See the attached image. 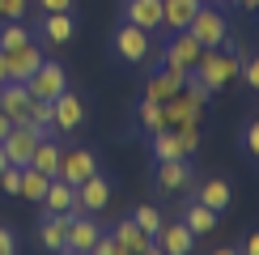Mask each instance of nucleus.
<instances>
[{
	"label": "nucleus",
	"mask_w": 259,
	"mask_h": 255,
	"mask_svg": "<svg viewBox=\"0 0 259 255\" xmlns=\"http://www.w3.org/2000/svg\"><path fill=\"white\" fill-rule=\"evenodd\" d=\"M30 34H26V26L21 21H9L5 30H0V51H9V47H17V42H26Z\"/></svg>",
	"instance_id": "nucleus-31"
},
{
	"label": "nucleus",
	"mask_w": 259,
	"mask_h": 255,
	"mask_svg": "<svg viewBox=\"0 0 259 255\" xmlns=\"http://www.w3.org/2000/svg\"><path fill=\"white\" fill-rule=\"evenodd\" d=\"M183 226H187L191 234H208L212 226H217V212L196 200V204H187V212H183Z\"/></svg>",
	"instance_id": "nucleus-26"
},
{
	"label": "nucleus",
	"mask_w": 259,
	"mask_h": 255,
	"mask_svg": "<svg viewBox=\"0 0 259 255\" xmlns=\"http://www.w3.org/2000/svg\"><path fill=\"white\" fill-rule=\"evenodd\" d=\"M9 128H13V119H9V115L0 111V141H5V136H9Z\"/></svg>",
	"instance_id": "nucleus-41"
},
{
	"label": "nucleus",
	"mask_w": 259,
	"mask_h": 255,
	"mask_svg": "<svg viewBox=\"0 0 259 255\" xmlns=\"http://www.w3.org/2000/svg\"><path fill=\"white\" fill-rule=\"evenodd\" d=\"M242 77H246V85H251V90L259 94V56H251V60L242 64Z\"/></svg>",
	"instance_id": "nucleus-35"
},
{
	"label": "nucleus",
	"mask_w": 259,
	"mask_h": 255,
	"mask_svg": "<svg viewBox=\"0 0 259 255\" xmlns=\"http://www.w3.org/2000/svg\"><path fill=\"white\" fill-rule=\"evenodd\" d=\"M72 34H77V21H72V13H42V38L47 42H68Z\"/></svg>",
	"instance_id": "nucleus-22"
},
{
	"label": "nucleus",
	"mask_w": 259,
	"mask_h": 255,
	"mask_svg": "<svg viewBox=\"0 0 259 255\" xmlns=\"http://www.w3.org/2000/svg\"><path fill=\"white\" fill-rule=\"evenodd\" d=\"M111 204V183L102 175H90L85 183H77V212H102Z\"/></svg>",
	"instance_id": "nucleus-10"
},
{
	"label": "nucleus",
	"mask_w": 259,
	"mask_h": 255,
	"mask_svg": "<svg viewBox=\"0 0 259 255\" xmlns=\"http://www.w3.org/2000/svg\"><path fill=\"white\" fill-rule=\"evenodd\" d=\"M64 255H90V251H64Z\"/></svg>",
	"instance_id": "nucleus-47"
},
{
	"label": "nucleus",
	"mask_w": 259,
	"mask_h": 255,
	"mask_svg": "<svg viewBox=\"0 0 259 255\" xmlns=\"http://www.w3.org/2000/svg\"><path fill=\"white\" fill-rule=\"evenodd\" d=\"M132 221H136V226L149 234V238H153V234H157L161 226H166V221H161V212H157V208H149V204H140V208L132 212Z\"/></svg>",
	"instance_id": "nucleus-30"
},
{
	"label": "nucleus",
	"mask_w": 259,
	"mask_h": 255,
	"mask_svg": "<svg viewBox=\"0 0 259 255\" xmlns=\"http://www.w3.org/2000/svg\"><path fill=\"white\" fill-rule=\"evenodd\" d=\"M119 251V242H115V234H98V242L90 247V255H115Z\"/></svg>",
	"instance_id": "nucleus-34"
},
{
	"label": "nucleus",
	"mask_w": 259,
	"mask_h": 255,
	"mask_svg": "<svg viewBox=\"0 0 259 255\" xmlns=\"http://www.w3.org/2000/svg\"><path fill=\"white\" fill-rule=\"evenodd\" d=\"M26 123H30V128H38V132L47 136V132H51V102H42V98H30Z\"/></svg>",
	"instance_id": "nucleus-28"
},
{
	"label": "nucleus",
	"mask_w": 259,
	"mask_h": 255,
	"mask_svg": "<svg viewBox=\"0 0 259 255\" xmlns=\"http://www.w3.org/2000/svg\"><path fill=\"white\" fill-rule=\"evenodd\" d=\"M196 200H200V204H208L212 212L230 208V183H221V179H208V183H200Z\"/></svg>",
	"instance_id": "nucleus-25"
},
{
	"label": "nucleus",
	"mask_w": 259,
	"mask_h": 255,
	"mask_svg": "<svg viewBox=\"0 0 259 255\" xmlns=\"http://www.w3.org/2000/svg\"><path fill=\"white\" fill-rule=\"evenodd\" d=\"M42 208L47 212H77V187L64 183V179H51L47 196H42Z\"/></svg>",
	"instance_id": "nucleus-19"
},
{
	"label": "nucleus",
	"mask_w": 259,
	"mask_h": 255,
	"mask_svg": "<svg viewBox=\"0 0 259 255\" xmlns=\"http://www.w3.org/2000/svg\"><path fill=\"white\" fill-rule=\"evenodd\" d=\"M140 128H145V132H157V128H166V111H161V102H153V98L140 102Z\"/></svg>",
	"instance_id": "nucleus-29"
},
{
	"label": "nucleus",
	"mask_w": 259,
	"mask_h": 255,
	"mask_svg": "<svg viewBox=\"0 0 259 255\" xmlns=\"http://www.w3.org/2000/svg\"><path fill=\"white\" fill-rule=\"evenodd\" d=\"M5 64H9V81H21V85H26L30 77H34V68L42 64V51L26 38V42H17V47L5 51Z\"/></svg>",
	"instance_id": "nucleus-7"
},
{
	"label": "nucleus",
	"mask_w": 259,
	"mask_h": 255,
	"mask_svg": "<svg viewBox=\"0 0 259 255\" xmlns=\"http://www.w3.org/2000/svg\"><path fill=\"white\" fill-rule=\"evenodd\" d=\"M140 255H161V247H157V242H149V247L140 251Z\"/></svg>",
	"instance_id": "nucleus-43"
},
{
	"label": "nucleus",
	"mask_w": 259,
	"mask_h": 255,
	"mask_svg": "<svg viewBox=\"0 0 259 255\" xmlns=\"http://www.w3.org/2000/svg\"><path fill=\"white\" fill-rule=\"evenodd\" d=\"M26 90H30V98H42V102H56L64 90H68V72L60 68V64H47L42 60L38 68H34V77L26 81Z\"/></svg>",
	"instance_id": "nucleus-3"
},
{
	"label": "nucleus",
	"mask_w": 259,
	"mask_h": 255,
	"mask_svg": "<svg viewBox=\"0 0 259 255\" xmlns=\"http://www.w3.org/2000/svg\"><path fill=\"white\" fill-rule=\"evenodd\" d=\"M187 30L196 34V42H200V47H221V42H225V17H221V9L200 5Z\"/></svg>",
	"instance_id": "nucleus-5"
},
{
	"label": "nucleus",
	"mask_w": 259,
	"mask_h": 255,
	"mask_svg": "<svg viewBox=\"0 0 259 255\" xmlns=\"http://www.w3.org/2000/svg\"><path fill=\"white\" fill-rule=\"evenodd\" d=\"M183 90H187V98H191V102H200V106L208 102V90H204V85H200L196 77H191V81H183Z\"/></svg>",
	"instance_id": "nucleus-36"
},
{
	"label": "nucleus",
	"mask_w": 259,
	"mask_h": 255,
	"mask_svg": "<svg viewBox=\"0 0 259 255\" xmlns=\"http://www.w3.org/2000/svg\"><path fill=\"white\" fill-rule=\"evenodd\" d=\"M200 0H161V26L175 34V30H187L191 17H196Z\"/></svg>",
	"instance_id": "nucleus-17"
},
{
	"label": "nucleus",
	"mask_w": 259,
	"mask_h": 255,
	"mask_svg": "<svg viewBox=\"0 0 259 255\" xmlns=\"http://www.w3.org/2000/svg\"><path fill=\"white\" fill-rule=\"evenodd\" d=\"M47 183H51V175H42V170L26 166V175H21V196L34 200V204H42V196H47Z\"/></svg>",
	"instance_id": "nucleus-27"
},
{
	"label": "nucleus",
	"mask_w": 259,
	"mask_h": 255,
	"mask_svg": "<svg viewBox=\"0 0 259 255\" xmlns=\"http://www.w3.org/2000/svg\"><path fill=\"white\" fill-rule=\"evenodd\" d=\"M21 175H26V166H9L5 175H0V187H5L9 196H21Z\"/></svg>",
	"instance_id": "nucleus-32"
},
{
	"label": "nucleus",
	"mask_w": 259,
	"mask_h": 255,
	"mask_svg": "<svg viewBox=\"0 0 259 255\" xmlns=\"http://www.w3.org/2000/svg\"><path fill=\"white\" fill-rule=\"evenodd\" d=\"M85 119V106L72 90H64L56 102H51V132H77Z\"/></svg>",
	"instance_id": "nucleus-9"
},
{
	"label": "nucleus",
	"mask_w": 259,
	"mask_h": 255,
	"mask_svg": "<svg viewBox=\"0 0 259 255\" xmlns=\"http://www.w3.org/2000/svg\"><path fill=\"white\" fill-rule=\"evenodd\" d=\"M115 255H127V251H123V247H119V251H115Z\"/></svg>",
	"instance_id": "nucleus-50"
},
{
	"label": "nucleus",
	"mask_w": 259,
	"mask_h": 255,
	"mask_svg": "<svg viewBox=\"0 0 259 255\" xmlns=\"http://www.w3.org/2000/svg\"><path fill=\"white\" fill-rule=\"evenodd\" d=\"M9 81V64H5V51H0V85Z\"/></svg>",
	"instance_id": "nucleus-42"
},
{
	"label": "nucleus",
	"mask_w": 259,
	"mask_h": 255,
	"mask_svg": "<svg viewBox=\"0 0 259 255\" xmlns=\"http://www.w3.org/2000/svg\"><path fill=\"white\" fill-rule=\"evenodd\" d=\"M68 226H72V212H47L38 226V242L47 251H60L64 255V242H68Z\"/></svg>",
	"instance_id": "nucleus-13"
},
{
	"label": "nucleus",
	"mask_w": 259,
	"mask_h": 255,
	"mask_svg": "<svg viewBox=\"0 0 259 255\" xmlns=\"http://www.w3.org/2000/svg\"><path fill=\"white\" fill-rule=\"evenodd\" d=\"M98 221L85 217V212H72V226H68V242H64V251H90L94 242H98Z\"/></svg>",
	"instance_id": "nucleus-16"
},
{
	"label": "nucleus",
	"mask_w": 259,
	"mask_h": 255,
	"mask_svg": "<svg viewBox=\"0 0 259 255\" xmlns=\"http://www.w3.org/2000/svg\"><path fill=\"white\" fill-rule=\"evenodd\" d=\"M60 153H64V149H60L56 141H47V136H42V141H38V149H34V157H30V166L56 179V170H60Z\"/></svg>",
	"instance_id": "nucleus-24"
},
{
	"label": "nucleus",
	"mask_w": 259,
	"mask_h": 255,
	"mask_svg": "<svg viewBox=\"0 0 259 255\" xmlns=\"http://www.w3.org/2000/svg\"><path fill=\"white\" fill-rule=\"evenodd\" d=\"M200 42H196V34L191 30H175V38L161 47V64H179V68H196V60H200Z\"/></svg>",
	"instance_id": "nucleus-8"
},
{
	"label": "nucleus",
	"mask_w": 259,
	"mask_h": 255,
	"mask_svg": "<svg viewBox=\"0 0 259 255\" xmlns=\"http://www.w3.org/2000/svg\"><path fill=\"white\" fill-rule=\"evenodd\" d=\"M187 183H191V166H187V157L157 162V187H161V191H183Z\"/></svg>",
	"instance_id": "nucleus-18"
},
{
	"label": "nucleus",
	"mask_w": 259,
	"mask_h": 255,
	"mask_svg": "<svg viewBox=\"0 0 259 255\" xmlns=\"http://www.w3.org/2000/svg\"><path fill=\"white\" fill-rule=\"evenodd\" d=\"M0 17H5V0H0Z\"/></svg>",
	"instance_id": "nucleus-48"
},
{
	"label": "nucleus",
	"mask_w": 259,
	"mask_h": 255,
	"mask_svg": "<svg viewBox=\"0 0 259 255\" xmlns=\"http://www.w3.org/2000/svg\"><path fill=\"white\" fill-rule=\"evenodd\" d=\"M153 242L161 247V255H191V247H196V234H191L183 221H175V226H161L153 234Z\"/></svg>",
	"instance_id": "nucleus-12"
},
{
	"label": "nucleus",
	"mask_w": 259,
	"mask_h": 255,
	"mask_svg": "<svg viewBox=\"0 0 259 255\" xmlns=\"http://www.w3.org/2000/svg\"><path fill=\"white\" fill-rule=\"evenodd\" d=\"M42 141V132L38 128H30L26 119L9 128V136L0 141V149H5V157H9V166H30V157H34V149Z\"/></svg>",
	"instance_id": "nucleus-2"
},
{
	"label": "nucleus",
	"mask_w": 259,
	"mask_h": 255,
	"mask_svg": "<svg viewBox=\"0 0 259 255\" xmlns=\"http://www.w3.org/2000/svg\"><path fill=\"white\" fill-rule=\"evenodd\" d=\"M123 21L153 34V30H161V0H123Z\"/></svg>",
	"instance_id": "nucleus-14"
},
{
	"label": "nucleus",
	"mask_w": 259,
	"mask_h": 255,
	"mask_svg": "<svg viewBox=\"0 0 259 255\" xmlns=\"http://www.w3.org/2000/svg\"><path fill=\"white\" fill-rule=\"evenodd\" d=\"M161 111H166V128H179V123H187V119H200V102H191L183 90L175 94V98L161 102Z\"/></svg>",
	"instance_id": "nucleus-20"
},
{
	"label": "nucleus",
	"mask_w": 259,
	"mask_h": 255,
	"mask_svg": "<svg viewBox=\"0 0 259 255\" xmlns=\"http://www.w3.org/2000/svg\"><path fill=\"white\" fill-rule=\"evenodd\" d=\"M111 234H115V242H119V247H123L127 255H140V251L149 247V242H153V238H149V234L140 230V226H136L132 217H123V221H119V226H115Z\"/></svg>",
	"instance_id": "nucleus-21"
},
{
	"label": "nucleus",
	"mask_w": 259,
	"mask_h": 255,
	"mask_svg": "<svg viewBox=\"0 0 259 255\" xmlns=\"http://www.w3.org/2000/svg\"><path fill=\"white\" fill-rule=\"evenodd\" d=\"M234 5H242V9H259V0H234Z\"/></svg>",
	"instance_id": "nucleus-44"
},
{
	"label": "nucleus",
	"mask_w": 259,
	"mask_h": 255,
	"mask_svg": "<svg viewBox=\"0 0 259 255\" xmlns=\"http://www.w3.org/2000/svg\"><path fill=\"white\" fill-rule=\"evenodd\" d=\"M26 17V0H5V21H21Z\"/></svg>",
	"instance_id": "nucleus-37"
},
{
	"label": "nucleus",
	"mask_w": 259,
	"mask_h": 255,
	"mask_svg": "<svg viewBox=\"0 0 259 255\" xmlns=\"http://www.w3.org/2000/svg\"><path fill=\"white\" fill-rule=\"evenodd\" d=\"M200 5H217V0H200Z\"/></svg>",
	"instance_id": "nucleus-49"
},
{
	"label": "nucleus",
	"mask_w": 259,
	"mask_h": 255,
	"mask_svg": "<svg viewBox=\"0 0 259 255\" xmlns=\"http://www.w3.org/2000/svg\"><path fill=\"white\" fill-rule=\"evenodd\" d=\"M183 81H187V68H179V64H166V72L157 68V77H149V85H145V98L166 102V98H175V94L183 90Z\"/></svg>",
	"instance_id": "nucleus-11"
},
{
	"label": "nucleus",
	"mask_w": 259,
	"mask_h": 255,
	"mask_svg": "<svg viewBox=\"0 0 259 255\" xmlns=\"http://www.w3.org/2000/svg\"><path fill=\"white\" fill-rule=\"evenodd\" d=\"M5 170H9V157H5V149H0V175H5Z\"/></svg>",
	"instance_id": "nucleus-45"
},
{
	"label": "nucleus",
	"mask_w": 259,
	"mask_h": 255,
	"mask_svg": "<svg viewBox=\"0 0 259 255\" xmlns=\"http://www.w3.org/2000/svg\"><path fill=\"white\" fill-rule=\"evenodd\" d=\"M90 175H98V162H94V153L90 149H64L60 153V170H56V179H64V183H85Z\"/></svg>",
	"instance_id": "nucleus-6"
},
{
	"label": "nucleus",
	"mask_w": 259,
	"mask_h": 255,
	"mask_svg": "<svg viewBox=\"0 0 259 255\" xmlns=\"http://www.w3.org/2000/svg\"><path fill=\"white\" fill-rule=\"evenodd\" d=\"M38 9H42V13H68L72 0H38Z\"/></svg>",
	"instance_id": "nucleus-38"
},
{
	"label": "nucleus",
	"mask_w": 259,
	"mask_h": 255,
	"mask_svg": "<svg viewBox=\"0 0 259 255\" xmlns=\"http://www.w3.org/2000/svg\"><path fill=\"white\" fill-rule=\"evenodd\" d=\"M242 64H246V56H225V51H217V47H204L191 72H196V81H200L208 94H217V90H225L234 77H242Z\"/></svg>",
	"instance_id": "nucleus-1"
},
{
	"label": "nucleus",
	"mask_w": 259,
	"mask_h": 255,
	"mask_svg": "<svg viewBox=\"0 0 259 255\" xmlns=\"http://www.w3.org/2000/svg\"><path fill=\"white\" fill-rule=\"evenodd\" d=\"M238 255H259V234H251V238L242 242V251H238Z\"/></svg>",
	"instance_id": "nucleus-40"
},
{
	"label": "nucleus",
	"mask_w": 259,
	"mask_h": 255,
	"mask_svg": "<svg viewBox=\"0 0 259 255\" xmlns=\"http://www.w3.org/2000/svg\"><path fill=\"white\" fill-rule=\"evenodd\" d=\"M242 145H246V153H251V157H259V119H251V123H246Z\"/></svg>",
	"instance_id": "nucleus-33"
},
{
	"label": "nucleus",
	"mask_w": 259,
	"mask_h": 255,
	"mask_svg": "<svg viewBox=\"0 0 259 255\" xmlns=\"http://www.w3.org/2000/svg\"><path fill=\"white\" fill-rule=\"evenodd\" d=\"M149 30H140V26H132V21H123L119 30H115V38H111V47H115V56H119L123 64H140L149 56Z\"/></svg>",
	"instance_id": "nucleus-4"
},
{
	"label": "nucleus",
	"mask_w": 259,
	"mask_h": 255,
	"mask_svg": "<svg viewBox=\"0 0 259 255\" xmlns=\"http://www.w3.org/2000/svg\"><path fill=\"white\" fill-rule=\"evenodd\" d=\"M212 255H238V251H234V247H221V251H212Z\"/></svg>",
	"instance_id": "nucleus-46"
},
{
	"label": "nucleus",
	"mask_w": 259,
	"mask_h": 255,
	"mask_svg": "<svg viewBox=\"0 0 259 255\" xmlns=\"http://www.w3.org/2000/svg\"><path fill=\"white\" fill-rule=\"evenodd\" d=\"M153 157L157 162H170V157H187V145L175 128H157L153 132Z\"/></svg>",
	"instance_id": "nucleus-23"
},
{
	"label": "nucleus",
	"mask_w": 259,
	"mask_h": 255,
	"mask_svg": "<svg viewBox=\"0 0 259 255\" xmlns=\"http://www.w3.org/2000/svg\"><path fill=\"white\" fill-rule=\"evenodd\" d=\"M0 111H5L13 123H21L26 111H30V90L21 81H5V85H0Z\"/></svg>",
	"instance_id": "nucleus-15"
},
{
	"label": "nucleus",
	"mask_w": 259,
	"mask_h": 255,
	"mask_svg": "<svg viewBox=\"0 0 259 255\" xmlns=\"http://www.w3.org/2000/svg\"><path fill=\"white\" fill-rule=\"evenodd\" d=\"M0 255H17V242H13V230L0 226Z\"/></svg>",
	"instance_id": "nucleus-39"
}]
</instances>
